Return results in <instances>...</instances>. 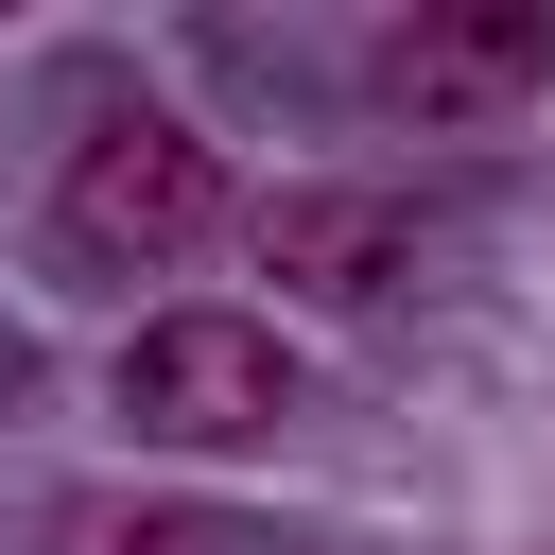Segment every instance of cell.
<instances>
[{
    "mask_svg": "<svg viewBox=\"0 0 555 555\" xmlns=\"http://www.w3.org/2000/svg\"><path fill=\"white\" fill-rule=\"evenodd\" d=\"M52 555H243V538L191 503H52Z\"/></svg>",
    "mask_w": 555,
    "mask_h": 555,
    "instance_id": "cell-5",
    "label": "cell"
},
{
    "mask_svg": "<svg viewBox=\"0 0 555 555\" xmlns=\"http://www.w3.org/2000/svg\"><path fill=\"white\" fill-rule=\"evenodd\" d=\"M208 225H225V156L173 104H104L52 173V260H87V278H173Z\"/></svg>",
    "mask_w": 555,
    "mask_h": 555,
    "instance_id": "cell-1",
    "label": "cell"
},
{
    "mask_svg": "<svg viewBox=\"0 0 555 555\" xmlns=\"http://www.w3.org/2000/svg\"><path fill=\"white\" fill-rule=\"evenodd\" d=\"M104 399H121L139 451H260L295 416V347L260 312H139L121 364H104Z\"/></svg>",
    "mask_w": 555,
    "mask_h": 555,
    "instance_id": "cell-2",
    "label": "cell"
},
{
    "mask_svg": "<svg viewBox=\"0 0 555 555\" xmlns=\"http://www.w3.org/2000/svg\"><path fill=\"white\" fill-rule=\"evenodd\" d=\"M243 260L295 295V312H364L416 278V208L399 191H260L243 208Z\"/></svg>",
    "mask_w": 555,
    "mask_h": 555,
    "instance_id": "cell-4",
    "label": "cell"
},
{
    "mask_svg": "<svg viewBox=\"0 0 555 555\" xmlns=\"http://www.w3.org/2000/svg\"><path fill=\"white\" fill-rule=\"evenodd\" d=\"M555 87V0H434L382 35V104L399 121H503Z\"/></svg>",
    "mask_w": 555,
    "mask_h": 555,
    "instance_id": "cell-3",
    "label": "cell"
}]
</instances>
